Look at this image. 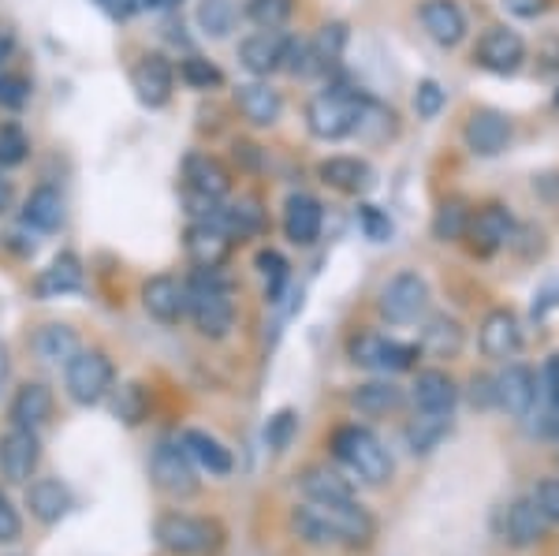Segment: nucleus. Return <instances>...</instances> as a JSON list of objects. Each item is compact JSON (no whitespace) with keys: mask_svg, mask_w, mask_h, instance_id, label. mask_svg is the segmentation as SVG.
<instances>
[{"mask_svg":"<svg viewBox=\"0 0 559 556\" xmlns=\"http://www.w3.org/2000/svg\"><path fill=\"white\" fill-rule=\"evenodd\" d=\"M8 49H12V42H8V34H0V75H4V64H8Z\"/></svg>","mask_w":559,"mask_h":556,"instance_id":"052dcab7","label":"nucleus"},{"mask_svg":"<svg viewBox=\"0 0 559 556\" xmlns=\"http://www.w3.org/2000/svg\"><path fill=\"white\" fill-rule=\"evenodd\" d=\"M49 415H52V392L41 381H26L12 400V423L38 429L49 423Z\"/></svg>","mask_w":559,"mask_h":556,"instance_id":"c85d7f7f","label":"nucleus"},{"mask_svg":"<svg viewBox=\"0 0 559 556\" xmlns=\"http://www.w3.org/2000/svg\"><path fill=\"white\" fill-rule=\"evenodd\" d=\"M79 352H83V344H79V333L71 326H45L34 336V355L49 366H68Z\"/></svg>","mask_w":559,"mask_h":556,"instance_id":"c756f323","label":"nucleus"},{"mask_svg":"<svg viewBox=\"0 0 559 556\" xmlns=\"http://www.w3.org/2000/svg\"><path fill=\"white\" fill-rule=\"evenodd\" d=\"M318 176H321V184H329L332 191H340V194H366L369 187L377 184L373 165L362 157H347V154L321 161Z\"/></svg>","mask_w":559,"mask_h":556,"instance_id":"aec40b11","label":"nucleus"},{"mask_svg":"<svg viewBox=\"0 0 559 556\" xmlns=\"http://www.w3.org/2000/svg\"><path fill=\"white\" fill-rule=\"evenodd\" d=\"M183 179L191 187V194H202V199L221 202L224 194L231 191V173L221 157L213 154H191L183 161Z\"/></svg>","mask_w":559,"mask_h":556,"instance_id":"412c9836","label":"nucleus"},{"mask_svg":"<svg viewBox=\"0 0 559 556\" xmlns=\"http://www.w3.org/2000/svg\"><path fill=\"white\" fill-rule=\"evenodd\" d=\"M511 131L515 128H511V120L500 109H474L463 128V139L474 157H496L508 150Z\"/></svg>","mask_w":559,"mask_h":556,"instance_id":"f8f14e48","label":"nucleus"},{"mask_svg":"<svg viewBox=\"0 0 559 556\" xmlns=\"http://www.w3.org/2000/svg\"><path fill=\"white\" fill-rule=\"evenodd\" d=\"M455 400L459 389L444 370H421L414 378V403H418L421 415H452Z\"/></svg>","mask_w":559,"mask_h":556,"instance_id":"393cba45","label":"nucleus"},{"mask_svg":"<svg viewBox=\"0 0 559 556\" xmlns=\"http://www.w3.org/2000/svg\"><path fill=\"white\" fill-rule=\"evenodd\" d=\"M31 102V83L23 75H0V109H23Z\"/></svg>","mask_w":559,"mask_h":556,"instance_id":"de8ad7c7","label":"nucleus"},{"mask_svg":"<svg viewBox=\"0 0 559 556\" xmlns=\"http://www.w3.org/2000/svg\"><path fill=\"white\" fill-rule=\"evenodd\" d=\"M142 307L153 321L160 326H179L187 318V284H179L176 276L160 273V276H150L142 284Z\"/></svg>","mask_w":559,"mask_h":556,"instance_id":"4468645a","label":"nucleus"},{"mask_svg":"<svg viewBox=\"0 0 559 556\" xmlns=\"http://www.w3.org/2000/svg\"><path fill=\"white\" fill-rule=\"evenodd\" d=\"M444 102H448V94L437 79H421V83L414 86V113H418L421 120H437Z\"/></svg>","mask_w":559,"mask_h":556,"instance_id":"79ce46f5","label":"nucleus"},{"mask_svg":"<svg viewBox=\"0 0 559 556\" xmlns=\"http://www.w3.org/2000/svg\"><path fill=\"white\" fill-rule=\"evenodd\" d=\"M515 236V221L503 205H485V210L471 213V228H466V239H471V250L481 258L496 255L500 247L511 244Z\"/></svg>","mask_w":559,"mask_h":556,"instance_id":"2eb2a0df","label":"nucleus"},{"mask_svg":"<svg viewBox=\"0 0 559 556\" xmlns=\"http://www.w3.org/2000/svg\"><path fill=\"white\" fill-rule=\"evenodd\" d=\"M377 307H381V314L392 321V326H414V321H418L429 307L426 276L411 273V269L395 273L392 281L381 288V295H377Z\"/></svg>","mask_w":559,"mask_h":556,"instance_id":"423d86ee","label":"nucleus"},{"mask_svg":"<svg viewBox=\"0 0 559 556\" xmlns=\"http://www.w3.org/2000/svg\"><path fill=\"white\" fill-rule=\"evenodd\" d=\"M142 8H153V12H168V8H176L179 0H139Z\"/></svg>","mask_w":559,"mask_h":556,"instance_id":"bf43d9fd","label":"nucleus"},{"mask_svg":"<svg viewBox=\"0 0 559 556\" xmlns=\"http://www.w3.org/2000/svg\"><path fill=\"white\" fill-rule=\"evenodd\" d=\"M198 26L210 38H228L236 26V4L231 0H198Z\"/></svg>","mask_w":559,"mask_h":556,"instance_id":"4c0bfd02","label":"nucleus"},{"mask_svg":"<svg viewBox=\"0 0 559 556\" xmlns=\"http://www.w3.org/2000/svg\"><path fill=\"white\" fill-rule=\"evenodd\" d=\"M26 154H31V142H26V134L15 128V123H4V128H0V168L23 165Z\"/></svg>","mask_w":559,"mask_h":556,"instance_id":"a18cd8bd","label":"nucleus"},{"mask_svg":"<svg viewBox=\"0 0 559 556\" xmlns=\"http://www.w3.org/2000/svg\"><path fill=\"white\" fill-rule=\"evenodd\" d=\"M332 452H336V460L344 463L355 478H362L366 486H384L395 471V463H392V456H388L381 437H377L369 426H358V423H347L332 434Z\"/></svg>","mask_w":559,"mask_h":556,"instance_id":"f03ea898","label":"nucleus"},{"mask_svg":"<svg viewBox=\"0 0 559 556\" xmlns=\"http://www.w3.org/2000/svg\"><path fill=\"white\" fill-rule=\"evenodd\" d=\"M284 71H287V75H310V71H318V64H313L310 42H287V49H284Z\"/></svg>","mask_w":559,"mask_h":556,"instance_id":"09e8293b","label":"nucleus"},{"mask_svg":"<svg viewBox=\"0 0 559 556\" xmlns=\"http://www.w3.org/2000/svg\"><path fill=\"white\" fill-rule=\"evenodd\" d=\"M313 49V64L318 68H336L344 60L347 49V26L344 23H324L318 31V38L310 42Z\"/></svg>","mask_w":559,"mask_h":556,"instance_id":"e433bc0d","label":"nucleus"},{"mask_svg":"<svg viewBox=\"0 0 559 556\" xmlns=\"http://www.w3.org/2000/svg\"><path fill=\"white\" fill-rule=\"evenodd\" d=\"M556 102H559V97H556Z\"/></svg>","mask_w":559,"mask_h":556,"instance_id":"680f3d73","label":"nucleus"},{"mask_svg":"<svg viewBox=\"0 0 559 556\" xmlns=\"http://www.w3.org/2000/svg\"><path fill=\"white\" fill-rule=\"evenodd\" d=\"M183 247L194 269H221L231 258V236L210 221H194L183 236Z\"/></svg>","mask_w":559,"mask_h":556,"instance_id":"a211bd4d","label":"nucleus"},{"mask_svg":"<svg viewBox=\"0 0 559 556\" xmlns=\"http://www.w3.org/2000/svg\"><path fill=\"white\" fill-rule=\"evenodd\" d=\"M258 269H261V276H265V295L269 299H276L280 288L287 284V262H284V255L273 247H265V250H258Z\"/></svg>","mask_w":559,"mask_h":556,"instance_id":"37998d69","label":"nucleus"},{"mask_svg":"<svg viewBox=\"0 0 559 556\" xmlns=\"http://www.w3.org/2000/svg\"><path fill=\"white\" fill-rule=\"evenodd\" d=\"M179 83L191 90H221L224 71L205 57H183L179 60Z\"/></svg>","mask_w":559,"mask_h":556,"instance_id":"58836bf2","label":"nucleus"},{"mask_svg":"<svg viewBox=\"0 0 559 556\" xmlns=\"http://www.w3.org/2000/svg\"><path fill=\"white\" fill-rule=\"evenodd\" d=\"M83 281H86L83 262H79L75 255H60V258H52L49 269H41L38 295H41V299H57V295L79 292V288H83Z\"/></svg>","mask_w":559,"mask_h":556,"instance_id":"7c9ffc66","label":"nucleus"},{"mask_svg":"<svg viewBox=\"0 0 559 556\" xmlns=\"http://www.w3.org/2000/svg\"><path fill=\"white\" fill-rule=\"evenodd\" d=\"M12 199H15V191H12V179H4V176H0V213H8V210H12Z\"/></svg>","mask_w":559,"mask_h":556,"instance_id":"13d9d810","label":"nucleus"},{"mask_svg":"<svg viewBox=\"0 0 559 556\" xmlns=\"http://www.w3.org/2000/svg\"><path fill=\"white\" fill-rule=\"evenodd\" d=\"M41 463V441H38V429H26V426H12L4 437H0V474L15 486H26L34 478Z\"/></svg>","mask_w":559,"mask_h":556,"instance_id":"9b49d317","label":"nucleus"},{"mask_svg":"<svg viewBox=\"0 0 559 556\" xmlns=\"http://www.w3.org/2000/svg\"><path fill=\"white\" fill-rule=\"evenodd\" d=\"M150 471H153V482L157 489H165L168 497L183 500V497H194L198 493V474H194V460L187 456L183 441H160L153 448V460H150Z\"/></svg>","mask_w":559,"mask_h":556,"instance_id":"0eeeda50","label":"nucleus"},{"mask_svg":"<svg viewBox=\"0 0 559 556\" xmlns=\"http://www.w3.org/2000/svg\"><path fill=\"white\" fill-rule=\"evenodd\" d=\"M466 344V333L463 326H459V318L452 314H437V318H429V326L421 329V352H429L432 358H455L463 352Z\"/></svg>","mask_w":559,"mask_h":556,"instance_id":"cd10ccee","label":"nucleus"},{"mask_svg":"<svg viewBox=\"0 0 559 556\" xmlns=\"http://www.w3.org/2000/svg\"><path fill=\"white\" fill-rule=\"evenodd\" d=\"M474 60L492 75H515V71L526 64V42H522L519 31L511 26H489V31L477 38Z\"/></svg>","mask_w":559,"mask_h":556,"instance_id":"9d476101","label":"nucleus"},{"mask_svg":"<svg viewBox=\"0 0 559 556\" xmlns=\"http://www.w3.org/2000/svg\"><path fill=\"white\" fill-rule=\"evenodd\" d=\"M540 392H545V400L559 407V352L545 358V370H540Z\"/></svg>","mask_w":559,"mask_h":556,"instance_id":"603ef678","label":"nucleus"},{"mask_svg":"<svg viewBox=\"0 0 559 556\" xmlns=\"http://www.w3.org/2000/svg\"><path fill=\"white\" fill-rule=\"evenodd\" d=\"M295 12V0H250L247 4V20L261 26V31H276L292 20Z\"/></svg>","mask_w":559,"mask_h":556,"instance_id":"ea45409f","label":"nucleus"},{"mask_svg":"<svg viewBox=\"0 0 559 556\" xmlns=\"http://www.w3.org/2000/svg\"><path fill=\"white\" fill-rule=\"evenodd\" d=\"M236 105L242 120H250L254 128H273L280 116H284V97L269 83H242L236 90Z\"/></svg>","mask_w":559,"mask_h":556,"instance_id":"b1692460","label":"nucleus"},{"mask_svg":"<svg viewBox=\"0 0 559 556\" xmlns=\"http://www.w3.org/2000/svg\"><path fill=\"white\" fill-rule=\"evenodd\" d=\"M23 519L15 512V505L8 500V493H0V542H20Z\"/></svg>","mask_w":559,"mask_h":556,"instance_id":"3c124183","label":"nucleus"},{"mask_svg":"<svg viewBox=\"0 0 559 556\" xmlns=\"http://www.w3.org/2000/svg\"><path fill=\"white\" fill-rule=\"evenodd\" d=\"M534 187L540 194H545L548 202H556L559 205V173H545V176H537L534 179Z\"/></svg>","mask_w":559,"mask_h":556,"instance_id":"6e6d98bb","label":"nucleus"},{"mask_svg":"<svg viewBox=\"0 0 559 556\" xmlns=\"http://www.w3.org/2000/svg\"><path fill=\"white\" fill-rule=\"evenodd\" d=\"M318 508V516L329 527L336 545H369L377 534V523L366 508H358L355 500H310Z\"/></svg>","mask_w":559,"mask_h":556,"instance_id":"1a4fd4ad","label":"nucleus"},{"mask_svg":"<svg viewBox=\"0 0 559 556\" xmlns=\"http://www.w3.org/2000/svg\"><path fill=\"white\" fill-rule=\"evenodd\" d=\"M358 224H362L366 239H373V244H388L392 239V221L377 205H358Z\"/></svg>","mask_w":559,"mask_h":556,"instance_id":"49530a36","label":"nucleus"},{"mask_svg":"<svg viewBox=\"0 0 559 556\" xmlns=\"http://www.w3.org/2000/svg\"><path fill=\"white\" fill-rule=\"evenodd\" d=\"M299 482H302V493L310 500H355L350 482L332 468H306Z\"/></svg>","mask_w":559,"mask_h":556,"instance_id":"72a5a7b5","label":"nucleus"},{"mask_svg":"<svg viewBox=\"0 0 559 556\" xmlns=\"http://www.w3.org/2000/svg\"><path fill=\"white\" fill-rule=\"evenodd\" d=\"M23 224L38 232H57L64 224V199L57 187H38L23 205Z\"/></svg>","mask_w":559,"mask_h":556,"instance_id":"2f4dec72","label":"nucleus"},{"mask_svg":"<svg viewBox=\"0 0 559 556\" xmlns=\"http://www.w3.org/2000/svg\"><path fill=\"white\" fill-rule=\"evenodd\" d=\"M448 415H426L418 418L411 429H407V441H411V452H432L440 445V437L448 434Z\"/></svg>","mask_w":559,"mask_h":556,"instance_id":"a19ab883","label":"nucleus"},{"mask_svg":"<svg viewBox=\"0 0 559 556\" xmlns=\"http://www.w3.org/2000/svg\"><path fill=\"white\" fill-rule=\"evenodd\" d=\"M284 49L287 38H280L276 31H258L250 38L239 42V64L258 79H269L273 71L284 68Z\"/></svg>","mask_w":559,"mask_h":556,"instance_id":"4be33fe9","label":"nucleus"},{"mask_svg":"<svg viewBox=\"0 0 559 556\" xmlns=\"http://www.w3.org/2000/svg\"><path fill=\"white\" fill-rule=\"evenodd\" d=\"M187 314L205 340H224L236 329V292L221 269H194L187 281Z\"/></svg>","mask_w":559,"mask_h":556,"instance_id":"f257e3e1","label":"nucleus"},{"mask_svg":"<svg viewBox=\"0 0 559 556\" xmlns=\"http://www.w3.org/2000/svg\"><path fill=\"white\" fill-rule=\"evenodd\" d=\"M421 347L414 344H400L392 336H381V333H358L350 340V358L366 370H377V374H400V370H411L414 358H418Z\"/></svg>","mask_w":559,"mask_h":556,"instance_id":"6e6552de","label":"nucleus"},{"mask_svg":"<svg viewBox=\"0 0 559 556\" xmlns=\"http://www.w3.org/2000/svg\"><path fill=\"white\" fill-rule=\"evenodd\" d=\"M321 224H324V210L313 194L295 191L292 199L284 202V236L292 239L295 247H310L321 239Z\"/></svg>","mask_w":559,"mask_h":556,"instance_id":"f3484780","label":"nucleus"},{"mask_svg":"<svg viewBox=\"0 0 559 556\" xmlns=\"http://www.w3.org/2000/svg\"><path fill=\"white\" fill-rule=\"evenodd\" d=\"M146 411H150L146 389H142V385H123L120 400H116V415H120L128 426H139L142 418H146Z\"/></svg>","mask_w":559,"mask_h":556,"instance_id":"c03bdc74","label":"nucleus"},{"mask_svg":"<svg viewBox=\"0 0 559 556\" xmlns=\"http://www.w3.org/2000/svg\"><path fill=\"white\" fill-rule=\"evenodd\" d=\"M492 389H496V403L515 418L526 415L537 400V378L526 366H508V370L492 381Z\"/></svg>","mask_w":559,"mask_h":556,"instance_id":"5701e85b","label":"nucleus"},{"mask_svg":"<svg viewBox=\"0 0 559 556\" xmlns=\"http://www.w3.org/2000/svg\"><path fill=\"white\" fill-rule=\"evenodd\" d=\"M400 400L403 392L392 381H369L350 392V403H355L358 415H388V411L400 407Z\"/></svg>","mask_w":559,"mask_h":556,"instance_id":"f704fd0d","label":"nucleus"},{"mask_svg":"<svg viewBox=\"0 0 559 556\" xmlns=\"http://www.w3.org/2000/svg\"><path fill=\"white\" fill-rule=\"evenodd\" d=\"M292 429H295V415L292 411H280V415L269 423V429H265V437H269V445L273 448H284L287 445V437H292Z\"/></svg>","mask_w":559,"mask_h":556,"instance_id":"864d4df0","label":"nucleus"},{"mask_svg":"<svg viewBox=\"0 0 559 556\" xmlns=\"http://www.w3.org/2000/svg\"><path fill=\"white\" fill-rule=\"evenodd\" d=\"M112 381H116V370H112V363H108V355L102 352H79L64 366L68 397L75 403H83V407L102 403L108 392H112Z\"/></svg>","mask_w":559,"mask_h":556,"instance_id":"39448f33","label":"nucleus"},{"mask_svg":"<svg viewBox=\"0 0 559 556\" xmlns=\"http://www.w3.org/2000/svg\"><path fill=\"white\" fill-rule=\"evenodd\" d=\"M97 8H105L108 15H116V20H128L134 12V0H94Z\"/></svg>","mask_w":559,"mask_h":556,"instance_id":"4d7b16f0","label":"nucleus"},{"mask_svg":"<svg viewBox=\"0 0 559 556\" xmlns=\"http://www.w3.org/2000/svg\"><path fill=\"white\" fill-rule=\"evenodd\" d=\"M545 523L548 519L540 516V508L534 500H515L508 508V542L519 545V549H530L545 537Z\"/></svg>","mask_w":559,"mask_h":556,"instance_id":"473e14b6","label":"nucleus"},{"mask_svg":"<svg viewBox=\"0 0 559 556\" xmlns=\"http://www.w3.org/2000/svg\"><path fill=\"white\" fill-rule=\"evenodd\" d=\"M131 86L139 94L142 105L150 109H160V105L173 102V90H176V68L168 64L160 52H146V57L134 64L131 71Z\"/></svg>","mask_w":559,"mask_h":556,"instance_id":"ddd939ff","label":"nucleus"},{"mask_svg":"<svg viewBox=\"0 0 559 556\" xmlns=\"http://www.w3.org/2000/svg\"><path fill=\"white\" fill-rule=\"evenodd\" d=\"M26 505H31V516L38 519V523L52 527L68 516L71 489L60 478H38V482H31V489H26Z\"/></svg>","mask_w":559,"mask_h":556,"instance_id":"a878e982","label":"nucleus"},{"mask_svg":"<svg viewBox=\"0 0 559 556\" xmlns=\"http://www.w3.org/2000/svg\"><path fill=\"white\" fill-rule=\"evenodd\" d=\"M534 505L548 523H559V478H545L534 493Z\"/></svg>","mask_w":559,"mask_h":556,"instance_id":"8fccbe9b","label":"nucleus"},{"mask_svg":"<svg viewBox=\"0 0 559 556\" xmlns=\"http://www.w3.org/2000/svg\"><path fill=\"white\" fill-rule=\"evenodd\" d=\"M466 228H471V210H466L463 199H448L440 202L437 217H432V236L440 244H455V239H466Z\"/></svg>","mask_w":559,"mask_h":556,"instance_id":"c9c22d12","label":"nucleus"},{"mask_svg":"<svg viewBox=\"0 0 559 556\" xmlns=\"http://www.w3.org/2000/svg\"><path fill=\"white\" fill-rule=\"evenodd\" d=\"M183 448L187 456L198 463L202 471H210L213 478H228L231 471H236V460H231V452L216 441L213 434H205V429H187L183 434Z\"/></svg>","mask_w":559,"mask_h":556,"instance_id":"bb28decb","label":"nucleus"},{"mask_svg":"<svg viewBox=\"0 0 559 556\" xmlns=\"http://www.w3.org/2000/svg\"><path fill=\"white\" fill-rule=\"evenodd\" d=\"M508 12L522 15V20H537L540 12H548V0H503Z\"/></svg>","mask_w":559,"mask_h":556,"instance_id":"5fc2aeb1","label":"nucleus"},{"mask_svg":"<svg viewBox=\"0 0 559 556\" xmlns=\"http://www.w3.org/2000/svg\"><path fill=\"white\" fill-rule=\"evenodd\" d=\"M418 20L426 26L429 38L444 45V49H455L466 38V12L459 8V0H426Z\"/></svg>","mask_w":559,"mask_h":556,"instance_id":"6ab92c4d","label":"nucleus"},{"mask_svg":"<svg viewBox=\"0 0 559 556\" xmlns=\"http://www.w3.org/2000/svg\"><path fill=\"white\" fill-rule=\"evenodd\" d=\"M477 344L485 358H515L522 347V326L508 307H496L485 314L481 329H477Z\"/></svg>","mask_w":559,"mask_h":556,"instance_id":"dca6fc26","label":"nucleus"},{"mask_svg":"<svg viewBox=\"0 0 559 556\" xmlns=\"http://www.w3.org/2000/svg\"><path fill=\"white\" fill-rule=\"evenodd\" d=\"M157 542L173 556H216L224 545V527L205 516L168 512L157 519Z\"/></svg>","mask_w":559,"mask_h":556,"instance_id":"20e7f679","label":"nucleus"},{"mask_svg":"<svg viewBox=\"0 0 559 556\" xmlns=\"http://www.w3.org/2000/svg\"><path fill=\"white\" fill-rule=\"evenodd\" d=\"M366 105H369V97L350 86L321 90V94L306 105V128L321 142H340L358 131V120H362Z\"/></svg>","mask_w":559,"mask_h":556,"instance_id":"7ed1b4c3","label":"nucleus"}]
</instances>
